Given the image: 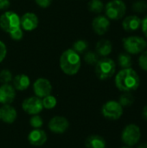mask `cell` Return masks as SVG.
I'll use <instances>...</instances> for the list:
<instances>
[{"instance_id":"1","label":"cell","mask_w":147,"mask_h":148,"mask_svg":"<svg viewBox=\"0 0 147 148\" xmlns=\"http://www.w3.org/2000/svg\"><path fill=\"white\" fill-rule=\"evenodd\" d=\"M115 86L121 92L132 93L136 91L140 85V78L138 73L133 69H122L115 76Z\"/></svg>"},{"instance_id":"2","label":"cell","mask_w":147,"mask_h":148,"mask_svg":"<svg viewBox=\"0 0 147 148\" xmlns=\"http://www.w3.org/2000/svg\"><path fill=\"white\" fill-rule=\"evenodd\" d=\"M81 64V57L73 49L65 50L60 58L61 69L68 75H74L78 73Z\"/></svg>"},{"instance_id":"3","label":"cell","mask_w":147,"mask_h":148,"mask_svg":"<svg viewBox=\"0 0 147 148\" xmlns=\"http://www.w3.org/2000/svg\"><path fill=\"white\" fill-rule=\"evenodd\" d=\"M95 66V74L100 80H107L111 78L116 71V64L113 60L107 57L99 59Z\"/></svg>"},{"instance_id":"4","label":"cell","mask_w":147,"mask_h":148,"mask_svg":"<svg viewBox=\"0 0 147 148\" xmlns=\"http://www.w3.org/2000/svg\"><path fill=\"white\" fill-rule=\"evenodd\" d=\"M122 45L126 53L130 55H138L146 49L147 42L143 37L132 36L123 38Z\"/></svg>"},{"instance_id":"5","label":"cell","mask_w":147,"mask_h":148,"mask_svg":"<svg viewBox=\"0 0 147 148\" xmlns=\"http://www.w3.org/2000/svg\"><path fill=\"white\" fill-rule=\"evenodd\" d=\"M141 139L140 127L136 124L126 125L121 133V140L127 147L136 146Z\"/></svg>"},{"instance_id":"6","label":"cell","mask_w":147,"mask_h":148,"mask_svg":"<svg viewBox=\"0 0 147 148\" xmlns=\"http://www.w3.org/2000/svg\"><path fill=\"white\" fill-rule=\"evenodd\" d=\"M104 9L107 17L111 20H120L126 12V5L122 0H111Z\"/></svg>"},{"instance_id":"7","label":"cell","mask_w":147,"mask_h":148,"mask_svg":"<svg viewBox=\"0 0 147 148\" xmlns=\"http://www.w3.org/2000/svg\"><path fill=\"white\" fill-rule=\"evenodd\" d=\"M0 28L9 34L21 28L19 16L13 11L4 12L0 16Z\"/></svg>"},{"instance_id":"8","label":"cell","mask_w":147,"mask_h":148,"mask_svg":"<svg viewBox=\"0 0 147 148\" xmlns=\"http://www.w3.org/2000/svg\"><path fill=\"white\" fill-rule=\"evenodd\" d=\"M123 107L116 101H108L101 108L102 115L111 121L119 120L123 115Z\"/></svg>"},{"instance_id":"9","label":"cell","mask_w":147,"mask_h":148,"mask_svg":"<svg viewBox=\"0 0 147 148\" xmlns=\"http://www.w3.org/2000/svg\"><path fill=\"white\" fill-rule=\"evenodd\" d=\"M22 108L25 113L31 114V115H35L42 112L43 106H42V101L41 98L37 96H32L23 101L22 104Z\"/></svg>"},{"instance_id":"10","label":"cell","mask_w":147,"mask_h":148,"mask_svg":"<svg viewBox=\"0 0 147 148\" xmlns=\"http://www.w3.org/2000/svg\"><path fill=\"white\" fill-rule=\"evenodd\" d=\"M33 90L36 96L39 98H43L51 94L52 85L49 80L45 78H39L34 82Z\"/></svg>"},{"instance_id":"11","label":"cell","mask_w":147,"mask_h":148,"mask_svg":"<svg viewBox=\"0 0 147 148\" xmlns=\"http://www.w3.org/2000/svg\"><path fill=\"white\" fill-rule=\"evenodd\" d=\"M69 127L68 121L62 116L53 117L49 123V128L51 132L55 134H63Z\"/></svg>"},{"instance_id":"12","label":"cell","mask_w":147,"mask_h":148,"mask_svg":"<svg viewBox=\"0 0 147 148\" xmlns=\"http://www.w3.org/2000/svg\"><path fill=\"white\" fill-rule=\"evenodd\" d=\"M20 26L24 30L32 31L38 26V17L32 12H27L20 17Z\"/></svg>"},{"instance_id":"13","label":"cell","mask_w":147,"mask_h":148,"mask_svg":"<svg viewBox=\"0 0 147 148\" xmlns=\"http://www.w3.org/2000/svg\"><path fill=\"white\" fill-rule=\"evenodd\" d=\"M92 27L96 34L102 36L108 31L110 27V21L105 16H97L92 22Z\"/></svg>"},{"instance_id":"14","label":"cell","mask_w":147,"mask_h":148,"mask_svg":"<svg viewBox=\"0 0 147 148\" xmlns=\"http://www.w3.org/2000/svg\"><path fill=\"white\" fill-rule=\"evenodd\" d=\"M16 97V92L13 86L10 84H3L0 87V103L3 105H10Z\"/></svg>"},{"instance_id":"15","label":"cell","mask_w":147,"mask_h":148,"mask_svg":"<svg viewBox=\"0 0 147 148\" xmlns=\"http://www.w3.org/2000/svg\"><path fill=\"white\" fill-rule=\"evenodd\" d=\"M47 134L43 130L39 128H35L34 130H32L28 136L29 142L35 147H41L44 145L47 141Z\"/></svg>"},{"instance_id":"16","label":"cell","mask_w":147,"mask_h":148,"mask_svg":"<svg viewBox=\"0 0 147 148\" xmlns=\"http://www.w3.org/2000/svg\"><path fill=\"white\" fill-rule=\"evenodd\" d=\"M141 18L136 15L126 16L122 21V27L127 32H133L138 30L141 26Z\"/></svg>"},{"instance_id":"17","label":"cell","mask_w":147,"mask_h":148,"mask_svg":"<svg viewBox=\"0 0 147 148\" xmlns=\"http://www.w3.org/2000/svg\"><path fill=\"white\" fill-rule=\"evenodd\" d=\"M1 109V120L7 124L13 123L17 116L16 110L10 105H3Z\"/></svg>"},{"instance_id":"18","label":"cell","mask_w":147,"mask_h":148,"mask_svg":"<svg viewBox=\"0 0 147 148\" xmlns=\"http://www.w3.org/2000/svg\"><path fill=\"white\" fill-rule=\"evenodd\" d=\"M95 49H96V53L98 54L99 56L107 57L111 54L113 50V45L109 40L101 39L96 43Z\"/></svg>"},{"instance_id":"19","label":"cell","mask_w":147,"mask_h":148,"mask_svg":"<svg viewBox=\"0 0 147 148\" xmlns=\"http://www.w3.org/2000/svg\"><path fill=\"white\" fill-rule=\"evenodd\" d=\"M85 147L86 148H106L107 144L103 137L93 134L88 136L85 140Z\"/></svg>"},{"instance_id":"20","label":"cell","mask_w":147,"mask_h":148,"mask_svg":"<svg viewBox=\"0 0 147 148\" xmlns=\"http://www.w3.org/2000/svg\"><path fill=\"white\" fill-rule=\"evenodd\" d=\"M13 82V86L14 88L19 91H23L26 90L30 83V80L28 75L24 74H19L12 79Z\"/></svg>"},{"instance_id":"21","label":"cell","mask_w":147,"mask_h":148,"mask_svg":"<svg viewBox=\"0 0 147 148\" xmlns=\"http://www.w3.org/2000/svg\"><path fill=\"white\" fill-rule=\"evenodd\" d=\"M118 62L121 69H129L132 68L133 59L130 54L128 53H120L118 56Z\"/></svg>"},{"instance_id":"22","label":"cell","mask_w":147,"mask_h":148,"mask_svg":"<svg viewBox=\"0 0 147 148\" xmlns=\"http://www.w3.org/2000/svg\"><path fill=\"white\" fill-rule=\"evenodd\" d=\"M134 96L128 92H124L119 98V103L123 107V108H127L131 107L134 103Z\"/></svg>"},{"instance_id":"23","label":"cell","mask_w":147,"mask_h":148,"mask_svg":"<svg viewBox=\"0 0 147 148\" xmlns=\"http://www.w3.org/2000/svg\"><path fill=\"white\" fill-rule=\"evenodd\" d=\"M88 10L93 12V13H96V14H99V13H101L105 8L104 6V3L101 0H91L88 2Z\"/></svg>"},{"instance_id":"24","label":"cell","mask_w":147,"mask_h":148,"mask_svg":"<svg viewBox=\"0 0 147 148\" xmlns=\"http://www.w3.org/2000/svg\"><path fill=\"white\" fill-rule=\"evenodd\" d=\"M42 101L43 108H46V109H52V108H54L55 107L56 103H57L56 98L55 96L51 95L43 97Z\"/></svg>"},{"instance_id":"25","label":"cell","mask_w":147,"mask_h":148,"mask_svg":"<svg viewBox=\"0 0 147 148\" xmlns=\"http://www.w3.org/2000/svg\"><path fill=\"white\" fill-rule=\"evenodd\" d=\"M88 48V43L86 40H77L73 45V49L78 54L84 53Z\"/></svg>"},{"instance_id":"26","label":"cell","mask_w":147,"mask_h":148,"mask_svg":"<svg viewBox=\"0 0 147 148\" xmlns=\"http://www.w3.org/2000/svg\"><path fill=\"white\" fill-rule=\"evenodd\" d=\"M84 60L89 65H95L97 63V62L99 61V56L96 52L88 51L85 54Z\"/></svg>"},{"instance_id":"27","label":"cell","mask_w":147,"mask_h":148,"mask_svg":"<svg viewBox=\"0 0 147 148\" xmlns=\"http://www.w3.org/2000/svg\"><path fill=\"white\" fill-rule=\"evenodd\" d=\"M132 9L134 12L144 13L147 10V3L143 0H138L133 3Z\"/></svg>"},{"instance_id":"28","label":"cell","mask_w":147,"mask_h":148,"mask_svg":"<svg viewBox=\"0 0 147 148\" xmlns=\"http://www.w3.org/2000/svg\"><path fill=\"white\" fill-rule=\"evenodd\" d=\"M12 81V74L9 69H3L0 72V82L3 84H9Z\"/></svg>"},{"instance_id":"29","label":"cell","mask_w":147,"mask_h":148,"mask_svg":"<svg viewBox=\"0 0 147 148\" xmlns=\"http://www.w3.org/2000/svg\"><path fill=\"white\" fill-rule=\"evenodd\" d=\"M29 123H30V126L32 127H34V128H40L42 126V124H43V121H42L41 116H39L38 114H35V115H33L31 117Z\"/></svg>"},{"instance_id":"30","label":"cell","mask_w":147,"mask_h":148,"mask_svg":"<svg viewBox=\"0 0 147 148\" xmlns=\"http://www.w3.org/2000/svg\"><path fill=\"white\" fill-rule=\"evenodd\" d=\"M139 65L141 69L147 72V49L140 54L139 57Z\"/></svg>"},{"instance_id":"31","label":"cell","mask_w":147,"mask_h":148,"mask_svg":"<svg viewBox=\"0 0 147 148\" xmlns=\"http://www.w3.org/2000/svg\"><path fill=\"white\" fill-rule=\"evenodd\" d=\"M10 37H11L13 40H16V41H18V40H21V39L23 38V33L22 29H21V28H19V29H16L15 31H13V32L10 33Z\"/></svg>"},{"instance_id":"32","label":"cell","mask_w":147,"mask_h":148,"mask_svg":"<svg viewBox=\"0 0 147 148\" xmlns=\"http://www.w3.org/2000/svg\"><path fill=\"white\" fill-rule=\"evenodd\" d=\"M6 53H7L6 46L2 41H0V62L5 58Z\"/></svg>"},{"instance_id":"33","label":"cell","mask_w":147,"mask_h":148,"mask_svg":"<svg viewBox=\"0 0 147 148\" xmlns=\"http://www.w3.org/2000/svg\"><path fill=\"white\" fill-rule=\"evenodd\" d=\"M35 1L36 4L41 8H48L52 3V0H35Z\"/></svg>"},{"instance_id":"34","label":"cell","mask_w":147,"mask_h":148,"mask_svg":"<svg viewBox=\"0 0 147 148\" xmlns=\"http://www.w3.org/2000/svg\"><path fill=\"white\" fill-rule=\"evenodd\" d=\"M142 32L144 33L145 36L147 38V16H146L142 20H141V26H140Z\"/></svg>"},{"instance_id":"35","label":"cell","mask_w":147,"mask_h":148,"mask_svg":"<svg viewBox=\"0 0 147 148\" xmlns=\"http://www.w3.org/2000/svg\"><path fill=\"white\" fill-rule=\"evenodd\" d=\"M10 6V0H0V10H6Z\"/></svg>"},{"instance_id":"36","label":"cell","mask_w":147,"mask_h":148,"mask_svg":"<svg viewBox=\"0 0 147 148\" xmlns=\"http://www.w3.org/2000/svg\"><path fill=\"white\" fill-rule=\"evenodd\" d=\"M142 116L146 121H147V105L144 107V108L142 110Z\"/></svg>"},{"instance_id":"37","label":"cell","mask_w":147,"mask_h":148,"mask_svg":"<svg viewBox=\"0 0 147 148\" xmlns=\"http://www.w3.org/2000/svg\"><path fill=\"white\" fill-rule=\"evenodd\" d=\"M137 148H147V141L146 142H142L141 144H139Z\"/></svg>"},{"instance_id":"38","label":"cell","mask_w":147,"mask_h":148,"mask_svg":"<svg viewBox=\"0 0 147 148\" xmlns=\"http://www.w3.org/2000/svg\"><path fill=\"white\" fill-rule=\"evenodd\" d=\"M120 148H133L132 147H127V146H125V147H122Z\"/></svg>"},{"instance_id":"39","label":"cell","mask_w":147,"mask_h":148,"mask_svg":"<svg viewBox=\"0 0 147 148\" xmlns=\"http://www.w3.org/2000/svg\"><path fill=\"white\" fill-rule=\"evenodd\" d=\"M0 120H1V109H0Z\"/></svg>"}]
</instances>
